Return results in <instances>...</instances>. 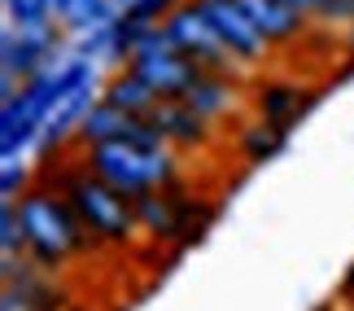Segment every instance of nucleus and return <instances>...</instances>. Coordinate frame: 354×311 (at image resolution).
Listing matches in <instances>:
<instances>
[{
	"label": "nucleus",
	"instance_id": "nucleus-2",
	"mask_svg": "<svg viewBox=\"0 0 354 311\" xmlns=\"http://www.w3.org/2000/svg\"><path fill=\"white\" fill-rule=\"evenodd\" d=\"M53 188H62L71 197L75 215L84 220L92 241H101V246H127L136 237V228H140V220H136V197L118 193L110 180H101L84 162L79 167H62V184H53Z\"/></svg>",
	"mask_w": 354,
	"mask_h": 311
},
{
	"label": "nucleus",
	"instance_id": "nucleus-13",
	"mask_svg": "<svg viewBox=\"0 0 354 311\" xmlns=\"http://www.w3.org/2000/svg\"><path fill=\"white\" fill-rule=\"evenodd\" d=\"M53 18H57L62 31L88 35V31H97V26L118 22L122 9H118V0H57V5H53Z\"/></svg>",
	"mask_w": 354,
	"mask_h": 311
},
{
	"label": "nucleus",
	"instance_id": "nucleus-11",
	"mask_svg": "<svg viewBox=\"0 0 354 311\" xmlns=\"http://www.w3.org/2000/svg\"><path fill=\"white\" fill-rule=\"evenodd\" d=\"M315 101H319L315 92H302L297 84H284V79H267V84H258V92H254L258 118H267V123H276L284 132H289Z\"/></svg>",
	"mask_w": 354,
	"mask_h": 311
},
{
	"label": "nucleus",
	"instance_id": "nucleus-12",
	"mask_svg": "<svg viewBox=\"0 0 354 311\" xmlns=\"http://www.w3.org/2000/svg\"><path fill=\"white\" fill-rule=\"evenodd\" d=\"M136 220H140V228L158 241V246L162 241H180V206H175L171 184L149 188V193L136 197Z\"/></svg>",
	"mask_w": 354,
	"mask_h": 311
},
{
	"label": "nucleus",
	"instance_id": "nucleus-15",
	"mask_svg": "<svg viewBox=\"0 0 354 311\" xmlns=\"http://www.w3.org/2000/svg\"><path fill=\"white\" fill-rule=\"evenodd\" d=\"M101 97L110 101V105H118V110H127V114H149V110H153V105L162 101L158 92H153L140 75L131 71V66H118V71L105 79Z\"/></svg>",
	"mask_w": 354,
	"mask_h": 311
},
{
	"label": "nucleus",
	"instance_id": "nucleus-20",
	"mask_svg": "<svg viewBox=\"0 0 354 311\" xmlns=\"http://www.w3.org/2000/svg\"><path fill=\"white\" fill-rule=\"evenodd\" d=\"M31 184H35L31 167L18 162V158H5V171H0V197H5V202H18Z\"/></svg>",
	"mask_w": 354,
	"mask_h": 311
},
{
	"label": "nucleus",
	"instance_id": "nucleus-6",
	"mask_svg": "<svg viewBox=\"0 0 354 311\" xmlns=\"http://www.w3.org/2000/svg\"><path fill=\"white\" fill-rule=\"evenodd\" d=\"M162 26H167V35H171V44L188 53L201 71H227L232 75L236 71V57H232V48L223 44V35L214 31V22L201 13L197 0H180L167 18H162Z\"/></svg>",
	"mask_w": 354,
	"mask_h": 311
},
{
	"label": "nucleus",
	"instance_id": "nucleus-25",
	"mask_svg": "<svg viewBox=\"0 0 354 311\" xmlns=\"http://www.w3.org/2000/svg\"><path fill=\"white\" fill-rule=\"evenodd\" d=\"M315 311H337V307H333V303H324V307H315Z\"/></svg>",
	"mask_w": 354,
	"mask_h": 311
},
{
	"label": "nucleus",
	"instance_id": "nucleus-14",
	"mask_svg": "<svg viewBox=\"0 0 354 311\" xmlns=\"http://www.w3.org/2000/svg\"><path fill=\"white\" fill-rule=\"evenodd\" d=\"M184 101L193 105V110H201L206 118H223V114H232V105H236V84H232L227 71H201Z\"/></svg>",
	"mask_w": 354,
	"mask_h": 311
},
{
	"label": "nucleus",
	"instance_id": "nucleus-5",
	"mask_svg": "<svg viewBox=\"0 0 354 311\" xmlns=\"http://www.w3.org/2000/svg\"><path fill=\"white\" fill-rule=\"evenodd\" d=\"M127 66L158 92L162 101L188 97V88H193L197 75H201V66L188 57V53H180V48L171 44V35H167V26H162V22L145 31V39L136 44V53H131Z\"/></svg>",
	"mask_w": 354,
	"mask_h": 311
},
{
	"label": "nucleus",
	"instance_id": "nucleus-3",
	"mask_svg": "<svg viewBox=\"0 0 354 311\" xmlns=\"http://www.w3.org/2000/svg\"><path fill=\"white\" fill-rule=\"evenodd\" d=\"M84 167L110 180L118 193L140 197L149 188H162L175 180L171 145H136V141H105L84 150Z\"/></svg>",
	"mask_w": 354,
	"mask_h": 311
},
{
	"label": "nucleus",
	"instance_id": "nucleus-17",
	"mask_svg": "<svg viewBox=\"0 0 354 311\" xmlns=\"http://www.w3.org/2000/svg\"><path fill=\"white\" fill-rule=\"evenodd\" d=\"M284 141H289V132L276 127V123H267V118H258V123H245L241 127V158L245 162H267V158H276L284 150Z\"/></svg>",
	"mask_w": 354,
	"mask_h": 311
},
{
	"label": "nucleus",
	"instance_id": "nucleus-24",
	"mask_svg": "<svg viewBox=\"0 0 354 311\" xmlns=\"http://www.w3.org/2000/svg\"><path fill=\"white\" fill-rule=\"evenodd\" d=\"M289 5H297V9H306V13H315V5H319V0H289Z\"/></svg>",
	"mask_w": 354,
	"mask_h": 311
},
{
	"label": "nucleus",
	"instance_id": "nucleus-1",
	"mask_svg": "<svg viewBox=\"0 0 354 311\" xmlns=\"http://www.w3.org/2000/svg\"><path fill=\"white\" fill-rule=\"evenodd\" d=\"M18 211L26 224V254L35 259L39 272H57L75 250H84L92 241V233L71 206V197L53 184H31L18 197Z\"/></svg>",
	"mask_w": 354,
	"mask_h": 311
},
{
	"label": "nucleus",
	"instance_id": "nucleus-21",
	"mask_svg": "<svg viewBox=\"0 0 354 311\" xmlns=\"http://www.w3.org/2000/svg\"><path fill=\"white\" fill-rule=\"evenodd\" d=\"M315 18L328 22V26H337V22H354V0H319V5H315Z\"/></svg>",
	"mask_w": 354,
	"mask_h": 311
},
{
	"label": "nucleus",
	"instance_id": "nucleus-7",
	"mask_svg": "<svg viewBox=\"0 0 354 311\" xmlns=\"http://www.w3.org/2000/svg\"><path fill=\"white\" fill-rule=\"evenodd\" d=\"M201 5V13L214 22V31L223 35V44L232 48V57L241 62V66H258L267 57V39H263V31L254 26V18L245 13V5L241 0H197Z\"/></svg>",
	"mask_w": 354,
	"mask_h": 311
},
{
	"label": "nucleus",
	"instance_id": "nucleus-4",
	"mask_svg": "<svg viewBox=\"0 0 354 311\" xmlns=\"http://www.w3.org/2000/svg\"><path fill=\"white\" fill-rule=\"evenodd\" d=\"M92 88H97V62L75 53L62 66V88H57V97H53L48 114H44V127H39V141H35L39 162H53V154L79 132V118L92 105Z\"/></svg>",
	"mask_w": 354,
	"mask_h": 311
},
{
	"label": "nucleus",
	"instance_id": "nucleus-26",
	"mask_svg": "<svg viewBox=\"0 0 354 311\" xmlns=\"http://www.w3.org/2000/svg\"><path fill=\"white\" fill-rule=\"evenodd\" d=\"M53 5H57V0H53Z\"/></svg>",
	"mask_w": 354,
	"mask_h": 311
},
{
	"label": "nucleus",
	"instance_id": "nucleus-8",
	"mask_svg": "<svg viewBox=\"0 0 354 311\" xmlns=\"http://www.w3.org/2000/svg\"><path fill=\"white\" fill-rule=\"evenodd\" d=\"M57 44H62L57 22H53V26H39V31H18V26H9L5 39H0V48H5V53H0V75L26 84L31 75H39L53 62Z\"/></svg>",
	"mask_w": 354,
	"mask_h": 311
},
{
	"label": "nucleus",
	"instance_id": "nucleus-9",
	"mask_svg": "<svg viewBox=\"0 0 354 311\" xmlns=\"http://www.w3.org/2000/svg\"><path fill=\"white\" fill-rule=\"evenodd\" d=\"M145 118L158 127L162 141L175 145V150H206V145H210V123H214V118H206L201 110H193L184 97L158 101Z\"/></svg>",
	"mask_w": 354,
	"mask_h": 311
},
{
	"label": "nucleus",
	"instance_id": "nucleus-19",
	"mask_svg": "<svg viewBox=\"0 0 354 311\" xmlns=\"http://www.w3.org/2000/svg\"><path fill=\"white\" fill-rule=\"evenodd\" d=\"M0 254H26V224H22L18 202L0 206Z\"/></svg>",
	"mask_w": 354,
	"mask_h": 311
},
{
	"label": "nucleus",
	"instance_id": "nucleus-23",
	"mask_svg": "<svg viewBox=\"0 0 354 311\" xmlns=\"http://www.w3.org/2000/svg\"><path fill=\"white\" fill-rule=\"evenodd\" d=\"M346 57H350V66H354V22H350V31H346Z\"/></svg>",
	"mask_w": 354,
	"mask_h": 311
},
{
	"label": "nucleus",
	"instance_id": "nucleus-10",
	"mask_svg": "<svg viewBox=\"0 0 354 311\" xmlns=\"http://www.w3.org/2000/svg\"><path fill=\"white\" fill-rule=\"evenodd\" d=\"M241 5H245V13L254 18V26L263 31V39H267L271 48L302 39L310 31V18H315V13L289 5V0H241Z\"/></svg>",
	"mask_w": 354,
	"mask_h": 311
},
{
	"label": "nucleus",
	"instance_id": "nucleus-22",
	"mask_svg": "<svg viewBox=\"0 0 354 311\" xmlns=\"http://www.w3.org/2000/svg\"><path fill=\"white\" fill-rule=\"evenodd\" d=\"M342 299H346V303H354V267H350L346 281H342Z\"/></svg>",
	"mask_w": 354,
	"mask_h": 311
},
{
	"label": "nucleus",
	"instance_id": "nucleus-18",
	"mask_svg": "<svg viewBox=\"0 0 354 311\" xmlns=\"http://www.w3.org/2000/svg\"><path fill=\"white\" fill-rule=\"evenodd\" d=\"M5 13H9V26L18 31H39V26H53V0H5Z\"/></svg>",
	"mask_w": 354,
	"mask_h": 311
},
{
	"label": "nucleus",
	"instance_id": "nucleus-16",
	"mask_svg": "<svg viewBox=\"0 0 354 311\" xmlns=\"http://www.w3.org/2000/svg\"><path fill=\"white\" fill-rule=\"evenodd\" d=\"M62 290L35 281L31 272H18L13 281H5V299H0V311H62Z\"/></svg>",
	"mask_w": 354,
	"mask_h": 311
}]
</instances>
